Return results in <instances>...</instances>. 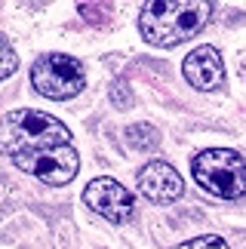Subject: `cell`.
Instances as JSON below:
<instances>
[{"mask_svg":"<svg viewBox=\"0 0 246 249\" xmlns=\"http://www.w3.org/2000/svg\"><path fill=\"white\" fill-rule=\"evenodd\" d=\"M0 151L28 176L46 185H68L80 169V157L71 145V132L62 120L43 111H9L0 120Z\"/></svg>","mask_w":246,"mask_h":249,"instance_id":"1","label":"cell"},{"mask_svg":"<svg viewBox=\"0 0 246 249\" xmlns=\"http://www.w3.org/2000/svg\"><path fill=\"white\" fill-rule=\"evenodd\" d=\"M212 16V3L197 0H154L141 6L139 28L148 43L154 46H178L200 31Z\"/></svg>","mask_w":246,"mask_h":249,"instance_id":"2","label":"cell"},{"mask_svg":"<svg viewBox=\"0 0 246 249\" xmlns=\"http://www.w3.org/2000/svg\"><path fill=\"white\" fill-rule=\"evenodd\" d=\"M191 172H194L197 185L206 188L215 197L237 200L246 194V160L237 151H228V148L200 151L191 163Z\"/></svg>","mask_w":246,"mask_h":249,"instance_id":"3","label":"cell"},{"mask_svg":"<svg viewBox=\"0 0 246 249\" xmlns=\"http://www.w3.org/2000/svg\"><path fill=\"white\" fill-rule=\"evenodd\" d=\"M83 65L74 55L65 53H46L31 65V83L46 99H74L83 89Z\"/></svg>","mask_w":246,"mask_h":249,"instance_id":"4","label":"cell"},{"mask_svg":"<svg viewBox=\"0 0 246 249\" xmlns=\"http://www.w3.org/2000/svg\"><path fill=\"white\" fill-rule=\"evenodd\" d=\"M83 203L89 209H96L99 215H105L108 222H129L132 213H136V197H132L129 188H123L117 178L102 176L92 178L87 191H83Z\"/></svg>","mask_w":246,"mask_h":249,"instance_id":"5","label":"cell"},{"mask_svg":"<svg viewBox=\"0 0 246 249\" xmlns=\"http://www.w3.org/2000/svg\"><path fill=\"white\" fill-rule=\"evenodd\" d=\"M136 188H139L141 197L151 200V203H173L176 197H182L185 181H182V176H178L169 163L154 160V163H148V166L139 169Z\"/></svg>","mask_w":246,"mask_h":249,"instance_id":"6","label":"cell"},{"mask_svg":"<svg viewBox=\"0 0 246 249\" xmlns=\"http://www.w3.org/2000/svg\"><path fill=\"white\" fill-rule=\"evenodd\" d=\"M182 71H185V80L191 86H197V89H203V92L219 89L225 83V65H222V55L215 46H197L185 59Z\"/></svg>","mask_w":246,"mask_h":249,"instance_id":"7","label":"cell"},{"mask_svg":"<svg viewBox=\"0 0 246 249\" xmlns=\"http://www.w3.org/2000/svg\"><path fill=\"white\" fill-rule=\"evenodd\" d=\"M126 142L132 148H139V151H154L160 145V136H157L154 126H148V123H136V126L126 129Z\"/></svg>","mask_w":246,"mask_h":249,"instance_id":"8","label":"cell"},{"mask_svg":"<svg viewBox=\"0 0 246 249\" xmlns=\"http://www.w3.org/2000/svg\"><path fill=\"white\" fill-rule=\"evenodd\" d=\"M18 68V59H16V50L9 46V40L0 34V80H6L9 74Z\"/></svg>","mask_w":246,"mask_h":249,"instance_id":"9","label":"cell"},{"mask_svg":"<svg viewBox=\"0 0 246 249\" xmlns=\"http://www.w3.org/2000/svg\"><path fill=\"white\" fill-rule=\"evenodd\" d=\"M176 249H228V243L215 234H203V237H194V240H185L178 243Z\"/></svg>","mask_w":246,"mask_h":249,"instance_id":"10","label":"cell"},{"mask_svg":"<svg viewBox=\"0 0 246 249\" xmlns=\"http://www.w3.org/2000/svg\"><path fill=\"white\" fill-rule=\"evenodd\" d=\"M111 95H114V102H129V92H126V86L120 89V83L114 86V89H111Z\"/></svg>","mask_w":246,"mask_h":249,"instance_id":"11","label":"cell"}]
</instances>
